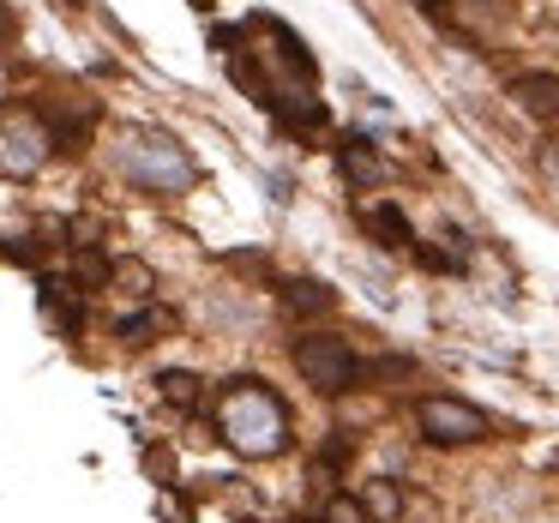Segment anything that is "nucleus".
Returning a JSON list of instances; mask_svg holds the SVG:
<instances>
[{
    "instance_id": "nucleus-1",
    "label": "nucleus",
    "mask_w": 559,
    "mask_h": 523,
    "mask_svg": "<svg viewBox=\"0 0 559 523\" xmlns=\"http://www.w3.org/2000/svg\"><path fill=\"white\" fill-rule=\"evenodd\" d=\"M211 415H217V433L235 457L265 463V457L289 451V409H283V397L265 379H229L217 391V409Z\"/></svg>"
},
{
    "instance_id": "nucleus-2",
    "label": "nucleus",
    "mask_w": 559,
    "mask_h": 523,
    "mask_svg": "<svg viewBox=\"0 0 559 523\" xmlns=\"http://www.w3.org/2000/svg\"><path fill=\"white\" fill-rule=\"evenodd\" d=\"M115 163H121L127 181L145 187V193H157V199H181L187 187L199 181L193 151H187L175 133H163V127H127L121 145H115Z\"/></svg>"
},
{
    "instance_id": "nucleus-3",
    "label": "nucleus",
    "mask_w": 559,
    "mask_h": 523,
    "mask_svg": "<svg viewBox=\"0 0 559 523\" xmlns=\"http://www.w3.org/2000/svg\"><path fill=\"white\" fill-rule=\"evenodd\" d=\"M55 157V133L31 103L0 109V181H31Z\"/></svg>"
},
{
    "instance_id": "nucleus-4",
    "label": "nucleus",
    "mask_w": 559,
    "mask_h": 523,
    "mask_svg": "<svg viewBox=\"0 0 559 523\" xmlns=\"http://www.w3.org/2000/svg\"><path fill=\"white\" fill-rule=\"evenodd\" d=\"M295 367H301V379L313 391H325V397H343V391H355L367 379V361L343 337H331V331L295 337Z\"/></svg>"
},
{
    "instance_id": "nucleus-5",
    "label": "nucleus",
    "mask_w": 559,
    "mask_h": 523,
    "mask_svg": "<svg viewBox=\"0 0 559 523\" xmlns=\"http://www.w3.org/2000/svg\"><path fill=\"white\" fill-rule=\"evenodd\" d=\"M415 427H421L427 445H475V439L493 433V421L463 397H421L415 403Z\"/></svg>"
},
{
    "instance_id": "nucleus-6",
    "label": "nucleus",
    "mask_w": 559,
    "mask_h": 523,
    "mask_svg": "<svg viewBox=\"0 0 559 523\" xmlns=\"http://www.w3.org/2000/svg\"><path fill=\"white\" fill-rule=\"evenodd\" d=\"M31 109L49 121L55 145H79V139H91V127H97V97H85V91H67V85H49L31 97Z\"/></svg>"
},
{
    "instance_id": "nucleus-7",
    "label": "nucleus",
    "mask_w": 559,
    "mask_h": 523,
    "mask_svg": "<svg viewBox=\"0 0 559 523\" xmlns=\"http://www.w3.org/2000/svg\"><path fill=\"white\" fill-rule=\"evenodd\" d=\"M247 31L271 37V61H277V67H289V79H295V85H313V79H319V67H313V55H307V43L295 37L289 25H277V19H265V13H259V19H247Z\"/></svg>"
},
{
    "instance_id": "nucleus-8",
    "label": "nucleus",
    "mask_w": 559,
    "mask_h": 523,
    "mask_svg": "<svg viewBox=\"0 0 559 523\" xmlns=\"http://www.w3.org/2000/svg\"><path fill=\"white\" fill-rule=\"evenodd\" d=\"M85 295L91 289H79V277H43L37 283V301H43V313L55 319L61 337H79V325H85Z\"/></svg>"
},
{
    "instance_id": "nucleus-9",
    "label": "nucleus",
    "mask_w": 559,
    "mask_h": 523,
    "mask_svg": "<svg viewBox=\"0 0 559 523\" xmlns=\"http://www.w3.org/2000/svg\"><path fill=\"white\" fill-rule=\"evenodd\" d=\"M511 97H518V109L535 115V121H547V127L559 121V73H518L511 79Z\"/></svg>"
},
{
    "instance_id": "nucleus-10",
    "label": "nucleus",
    "mask_w": 559,
    "mask_h": 523,
    "mask_svg": "<svg viewBox=\"0 0 559 523\" xmlns=\"http://www.w3.org/2000/svg\"><path fill=\"white\" fill-rule=\"evenodd\" d=\"M175 331V313L157 301H139V313H127L121 325H115V337L127 343V349H151V343H163Z\"/></svg>"
},
{
    "instance_id": "nucleus-11",
    "label": "nucleus",
    "mask_w": 559,
    "mask_h": 523,
    "mask_svg": "<svg viewBox=\"0 0 559 523\" xmlns=\"http://www.w3.org/2000/svg\"><path fill=\"white\" fill-rule=\"evenodd\" d=\"M337 169H343V181H349V187H367V193L385 187V157H379L367 139H343V145H337Z\"/></svg>"
},
{
    "instance_id": "nucleus-12",
    "label": "nucleus",
    "mask_w": 559,
    "mask_h": 523,
    "mask_svg": "<svg viewBox=\"0 0 559 523\" xmlns=\"http://www.w3.org/2000/svg\"><path fill=\"white\" fill-rule=\"evenodd\" d=\"M271 115H277V127L295 133V139H325V127H331V115H325L319 97H283Z\"/></svg>"
},
{
    "instance_id": "nucleus-13",
    "label": "nucleus",
    "mask_w": 559,
    "mask_h": 523,
    "mask_svg": "<svg viewBox=\"0 0 559 523\" xmlns=\"http://www.w3.org/2000/svg\"><path fill=\"white\" fill-rule=\"evenodd\" d=\"M283 307H289L295 319H319V313L337 307V289H325V283H313V277H295V283H283Z\"/></svg>"
},
{
    "instance_id": "nucleus-14",
    "label": "nucleus",
    "mask_w": 559,
    "mask_h": 523,
    "mask_svg": "<svg viewBox=\"0 0 559 523\" xmlns=\"http://www.w3.org/2000/svg\"><path fill=\"white\" fill-rule=\"evenodd\" d=\"M361 223H367V235H373L379 247H415V229H409V217H403L397 205H367Z\"/></svg>"
},
{
    "instance_id": "nucleus-15",
    "label": "nucleus",
    "mask_w": 559,
    "mask_h": 523,
    "mask_svg": "<svg viewBox=\"0 0 559 523\" xmlns=\"http://www.w3.org/2000/svg\"><path fill=\"white\" fill-rule=\"evenodd\" d=\"M157 385H163V397H169L175 409H205V379L199 373H181V367H175V373L157 379Z\"/></svg>"
},
{
    "instance_id": "nucleus-16",
    "label": "nucleus",
    "mask_w": 559,
    "mask_h": 523,
    "mask_svg": "<svg viewBox=\"0 0 559 523\" xmlns=\"http://www.w3.org/2000/svg\"><path fill=\"white\" fill-rule=\"evenodd\" d=\"M109 283L121 295H139V301H151V289H157V277H151L139 259H109Z\"/></svg>"
},
{
    "instance_id": "nucleus-17",
    "label": "nucleus",
    "mask_w": 559,
    "mask_h": 523,
    "mask_svg": "<svg viewBox=\"0 0 559 523\" xmlns=\"http://www.w3.org/2000/svg\"><path fill=\"white\" fill-rule=\"evenodd\" d=\"M361 506H367V518L373 523H397L403 518V494H397V482H373L361 494Z\"/></svg>"
},
{
    "instance_id": "nucleus-18",
    "label": "nucleus",
    "mask_w": 559,
    "mask_h": 523,
    "mask_svg": "<svg viewBox=\"0 0 559 523\" xmlns=\"http://www.w3.org/2000/svg\"><path fill=\"white\" fill-rule=\"evenodd\" d=\"M0 253H7V259H19V265H37V259H43V247H37V235H7V241H0Z\"/></svg>"
},
{
    "instance_id": "nucleus-19",
    "label": "nucleus",
    "mask_w": 559,
    "mask_h": 523,
    "mask_svg": "<svg viewBox=\"0 0 559 523\" xmlns=\"http://www.w3.org/2000/svg\"><path fill=\"white\" fill-rule=\"evenodd\" d=\"M325 523H373V518H367V506H361V499H331V506H325Z\"/></svg>"
},
{
    "instance_id": "nucleus-20",
    "label": "nucleus",
    "mask_w": 559,
    "mask_h": 523,
    "mask_svg": "<svg viewBox=\"0 0 559 523\" xmlns=\"http://www.w3.org/2000/svg\"><path fill=\"white\" fill-rule=\"evenodd\" d=\"M235 271H247V277H271V259L265 253H229Z\"/></svg>"
},
{
    "instance_id": "nucleus-21",
    "label": "nucleus",
    "mask_w": 559,
    "mask_h": 523,
    "mask_svg": "<svg viewBox=\"0 0 559 523\" xmlns=\"http://www.w3.org/2000/svg\"><path fill=\"white\" fill-rule=\"evenodd\" d=\"M13 43H19V19L0 7V49H13Z\"/></svg>"
},
{
    "instance_id": "nucleus-22",
    "label": "nucleus",
    "mask_w": 559,
    "mask_h": 523,
    "mask_svg": "<svg viewBox=\"0 0 559 523\" xmlns=\"http://www.w3.org/2000/svg\"><path fill=\"white\" fill-rule=\"evenodd\" d=\"M421 13H433V19H451V0H415Z\"/></svg>"
}]
</instances>
